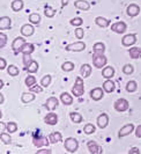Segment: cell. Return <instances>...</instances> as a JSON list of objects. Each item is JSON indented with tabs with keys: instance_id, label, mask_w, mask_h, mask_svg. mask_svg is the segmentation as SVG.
Instances as JSON below:
<instances>
[{
	"instance_id": "cell-1",
	"label": "cell",
	"mask_w": 141,
	"mask_h": 154,
	"mask_svg": "<svg viewBox=\"0 0 141 154\" xmlns=\"http://www.w3.org/2000/svg\"><path fill=\"white\" fill-rule=\"evenodd\" d=\"M72 94L76 97H80L85 94V82L81 77H78L75 79V84L72 88Z\"/></svg>"
},
{
	"instance_id": "cell-2",
	"label": "cell",
	"mask_w": 141,
	"mask_h": 154,
	"mask_svg": "<svg viewBox=\"0 0 141 154\" xmlns=\"http://www.w3.org/2000/svg\"><path fill=\"white\" fill-rule=\"evenodd\" d=\"M108 63V58L104 54H93V64L96 69H103Z\"/></svg>"
},
{
	"instance_id": "cell-3",
	"label": "cell",
	"mask_w": 141,
	"mask_h": 154,
	"mask_svg": "<svg viewBox=\"0 0 141 154\" xmlns=\"http://www.w3.org/2000/svg\"><path fill=\"white\" fill-rule=\"evenodd\" d=\"M64 146H65V149L70 153H74L76 152L79 148V141L75 138H67L64 143Z\"/></svg>"
},
{
	"instance_id": "cell-4",
	"label": "cell",
	"mask_w": 141,
	"mask_h": 154,
	"mask_svg": "<svg viewBox=\"0 0 141 154\" xmlns=\"http://www.w3.org/2000/svg\"><path fill=\"white\" fill-rule=\"evenodd\" d=\"M113 107H115L116 111H118V112H125V111H127L130 104H128V101L125 100V99H119V100L115 102Z\"/></svg>"
},
{
	"instance_id": "cell-5",
	"label": "cell",
	"mask_w": 141,
	"mask_h": 154,
	"mask_svg": "<svg viewBox=\"0 0 141 154\" xmlns=\"http://www.w3.org/2000/svg\"><path fill=\"white\" fill-rule=\"evenodd\" d=\"M49 140L50 139L47 138V137H44V136H40V137H36L35 136L32 138V144L36 147H38V148H42V147L49 146Z\"/></svg>"
},
{
	"instance_id": "cell-6",
	"label": "cell",
	"mask_w": 141,
	"mask_h": 154,
	"mask_svg": "<svg viewBox=\"0 0 141 154\" xmlns=\"http://www.w3.org/2000/svg\"><path fill=\"white\" fill-rule=\"evenodd\" d=\"M24 43H27V42H26V39H24L23 37H16V38L13 41V43H12V49H13V51H14L15 54L21 52V49H22V46L24 45Z\"/></svg>"
},
{
	"instance_id": "cell-7",
	"label": "cell",
	"mask_w": 141,
	"mask_h": 154,
	"mask_svg": "<svg viewBox=\"0 0 141 154\" xmlns=\"http://www.w3.org/2000/svg\"><path fill=\"white\" fill-rule=\"evenodd\" d=\"M86 49V44L83 42H75V43H70L66 46L67 51H75V52H80L83 51Z\"/></svg>"
},
{
	"instance_id": "cell-8",
	"label": "cell",
	"mask_w": 141,
	"mask_h": 154,
	"mask_svg": "<svg viewBox=\"0 0 141 154\" xmlns=\"http://www.w3.org/2000/svg\"><path fill=\"white\" fill-rule=\"evenodd\" d=\"M134 128H135V126H134L133 124H126V125H124V126L119 130V132H118V137H119V138H124L126 136L131 134V133L134 131Z\"/></svg>"
},
{
	"instance_id": "cell-9",
	"label": "cell",
	"mask_w": 141,
	"mask_h": 154,
	"mask_svg": "<svg viewBox=\"0 0 141 154\" xmlns=\"http://www.w3.org/2000/svg\"><path fill=\"white\" fill-rule=\"evenodd\" d=\"M126 29H127V26H126V23L123 22V21L113 23V24L111 26V30L113 31V32H117V34H124L126 31Z\"/></svg>"
},
{
	"instance_id": "cell-10",
	"label": "cell",
	"mask_w": 141,
	"mask_h": 154,
	"mask_svg": "<svg viewBox=\"0 0 141 154\" xmlns=\"http://www.w3.org/2000/svg\"><path fill=\"white\" fill-rule=\"evenodd\" d=\"M136 42V36L135 34H127L122 39V44L124 46H132Z\"/></svg>"
},
{
	"instance_id": "cell-11",
	"label": "cell",
	"mask_w": 141,
	"mask_h": 154,
	"mask_svg": "<svg viewBox=\"0 0 141 154\" xmlns=\"http://www.w3.org/2000/svg\"><path fill=\"white\" fill-rule=\"evenodd\" d=\"M58 104H59V101H58V99L57 97H55V96H51V97H49L46 100V102H45V108L47 109V110H50V111H53V110H56L57 109V107H58Z\"/></svg>"
},
{
	"instance_id": "cell-12",
	"label": "cell",
	"mask_w": 141,
	"mask_h": 154,
	"mask_svg": "<svg viewBox=\"0 0 141 154\" xmlns=\"http://www.w3.org/2000/svg\"><path fill=\"white\" fill-rule=\"evenodd\" d=\"M103 95H104V89L101 88V87H96V88L90 91V97L94 101L102 100Z\"/></svg>"
},
{
	"instance_id": "cell-13",
	"label": "cell",
	"mask_w": 141,
	"mask_h": 154,
	"mask_svg": "<svg viewBox=\"0 0 141 154\" xmlns=\"http://www.w3.org/2000/svg\"><path fill=\"white\" fill-rule=\"evenodd\" d=\"M35 32V29H34V26H32L30 23H27V24H23L21 27V35H23L24 37H29L34 35Z\"/></svg>"
},
{
	"instance_id": "cell-14",
	"label": "cell",
	"mask_w": 141,
	"mask_h": 154,
	"mask_svg": "<svg viewBox=\"0 0 141 154\" xmlns=\"http://www.w3.org/2000/svg\"><path fill=\"white\" fill-rule=\"evenodd\" d=\"M87 146H88V149H89V152L92 154L102 153V149H101L100 145H98L96 141H94V140H89V141L87 143Z\"/></svg>"
},
{
	"instance_id": "cell-15",
	"label": "cell",
	"mask_w": 141,
	"mask_h": 154,
	"mask_svg": "<svg viewBox=\"0 0 141 154\" xmlns=\"http://www.w3.org/2000/svg\"><path fill=\"white\" fill-rule=\"evenodd\" d=\"M44 122L47 124V125H56L58 123V115L56 112H49L45 117H44Z\"/></svg>"
},
{
	"instance_id": "cell-16",
	"label": "cell",
	"mask_w": 141,
	"mask_h": 154,
	"mask_svg": "<svg viewBox=\"0 0 141 154\" xmlns=\"http://www.w3.org/2000/svg\"><path fill=\"white\" fill-rule=\"evenodd\" d=\"M108 124H109V116H108V114H101L97 117V125H98V128L104 129V128L108 126Z\"/></svg>"
},
{
	"instance_id": "cell-17",
	"label": "cell",
	"mask_w": 141,
	"mask_h": 154,
	"mask_svg": "<svg viewBox=\"0 0 141 154\" xmlns=\"http://www.w3.org/2000/svg\"><path fill=\"white\" fill-rule=\"evenodd\" d=\"M126 13H127V15L131 16V17L136 16L140 13V7L136 4H131V5H128V7L126 9Z\"/></svg>"
},
{
	"instance_id": "cell-18",
	"label": "cell",
	"mask_w": 141,
	"mask_h": 154,
	"mask_svg": "<svg viewBox=\"0 0 141 154\" xmlns=\"http://www.w3.org/2000/svg\"><path fill=\"white\" fill-rule=\"evenodd\" d=\"M10 26H12L10 17L9 16H1V19H0V29H1V31L9 29Z\"/></svg>"
},
{
	"instance_id": "cell-19",
	"label": "cell",
	"mask_w": 141,
	"mask_h": 154,
	"mask_svg": "<svg viewBox=\"0 0 141 154\" xmlns=\"http://www.w3.org/2000/svg\"><path fill=\"white\" fill-rule=\"evenodd\" d=\"M103 89H104L105 93H112L116 89V85H115V82H113L112 80L108 79V80L104 81V84H103Z\"/></svg>"
},
{
	"instance_id": "cell-20",
	"label": "cell",
	"mask_w": 141,
	"mask_h": 154,
	"mask_svg": "<svg viewBox=\"0 0 141 154\" xmlns=\"http://www.w3.org/2000/svg\"><path fill=\"white\" fill-rule=\"evenodd\" d=\"M80 73H81L82 78H88L92 74V66L89 64H83L80 69Z\"/></svg>"
},
{
	"instance_id": "cell-21",
	"label": "cell",
	"mask_w": 141,
	"mask_h": 154,
	"mask_svg": "<svg viewBox=\"0 0 141 154\" xmlns=\"http://www.w3.org/2000/svg\"><path fill=\"white\" fill-rule=\"evenodd\" d=\"M74 6L78 8V9H81V11H88L90 8V5L88 1H85V0H76L74 2Z\"/></svg>"
},
{
	"instance_id": "cell-22",
	"label": "cell",
	"mask_w": 141,
	"mask_h": 154,
	"mask_svg": "<svg viewBox=\"0 0 141 154\" xmlns=\"http://www.w3.org/2000/svg\"><path fill=\"white\" fill-rule=\"evenodd\" d=\"M102 75L105 79H111L115 75V69L112 66H105L102 71Z\"/></svg>"
},
{
	"instance_id": "cell-23",
	"label": "cell",
	"mask_w": 141,
	"mask_h": 154,
	"mask_svg": "<svg viewBox=\"0 0 141 154\" xmlns=\"http://www.w3.org/2000/svg\"><path fill=\"white\" fill-rule=\"evenodd\" d=\"M49 139H50V143L57 144V143L63 141V136H62L60 132H52V133L49 136Z\"/></svg>"
},
{
	"instance_id": "cell-24",
	"label": "cell",
	"mask_w": 141,
	"mask_h": 154,
	"mask_svg": "<svg viewBox=\"0 0 141 154\" xmlns=\"http://www.w3.org/2000/svg\"><path fill=\"white\" fill-rule=\"evenodd\" d=\"M95 22H96V24H97L98 27H101V28H106V27L110 26V20L104 19L103 16H97V17L95 19Z\"/></svg>"
},
{
	"instance_id": "cell-25",
	"label": "cell",
	"mask_w": 141,
	"mask_h": 154,
	"mask_svg": "<svg viewBox=\"0 0 141 154\" xmlns=\"http://www.w3.org/2000/svg\"><path fill=\"white\" fill-rule=\"evenodd\" d=\"M128 54H130V57H131L132 59H139L141 57V48L133 46V48L130 49Z\"/></svg>"
},
{
	"instance_id": "cell-26",
	"label": "cell",
	"mask_w": 141,
	"mask_h": 154,
	"mask_svg": "<svg viewBox=\"0 0 141 154\" xmlns=\"http://www.w3.org/2000/svg\"><path fill=\"white\" fill-rule=\"evenodd\" d=\"M60 101L63 102L65 106H70L73 103V97L68 93H62L60 95Z\"/></svg>"
},
{
	"instance_id": "cell-27",
	"label": "cell",
	"mask_w": 141,
	"mask_h": 154,
	"mask_svg": "<svg viewBox=\"0 0 141 154\" xmlns=\"http://www.w3.org/2000/svg\"><path fill=\"white\" fill-rule=\"evenodd\" d=\"M35 100V94L32 92H28V93H23L22 96H21V101L23 103H29L32 101Z\"/></svg>"
},
{
	"instance_id": "cell-28",
	"label": "cell",
	"mask_w": 141,
	"mask_h": 154,
	"mask_svg": "<svg viewBox=\"0 0 141 154\" xmlns=\"http://www.w3.org/2000/svg\"><path fill=\"white\" fill-rule=\"evenodd\" d=\"M24 6V2L23 0H13L12 2V9L14 12H20Z\"/></svg>"
},
{
	"instance_id": "cell-29",
	"label": "cell",
	"mask_w": 141,
	"mask_h": 154,
	"mask_svg": "<svg viewBox=\"0 0 141 154\" xmlns=\"http://www.w3.org/2000/svg\"><path fill=\"white\" fill-rule=\"evenodd\" d=\"M94 54H104V51H105V45H104V43L102 42H97V43H95L94 44Z\"/></svg>"
},
{
	"instance_id": "cell-30",
	"label": "cell",
	"mask_w": 141,
	"mask_h": 154,
	"mask_svg": "<svg viewBox=\"0 0 141 154\" xmlns=\"http://www.w3.org/2000/svg\"><path fill=\"white\" fill-rule=\"evenodd\" d=\"M26 69H27L28 72H30V73H36V72L38 71V63L32 59V62L29 63V65L26 67Z\"/></svg>"
},
{
	"instance_id": "cell-31",
	"label": "cell",
	"mask_w": 141,
	"mask_h": 154,
	"mask_svg": "<svg viewBox=\"0 0 141 154\" xmlns=\"http://www.w3.org/2000/svg\"><path fill=\"white\" fill-rule=\"evenodd\" d=\"M34 50H35L34 44H30V43H24V45L22 46V49H21V52H22V54H32V52H34Z\"/></svg>"
},
{
	"instance_id": "cell-32",
	"label": "cell",
	"mask_w": 141,
	"mask_h": 154,
	"mask_svg": "<svg viewBox=\"0 0 141 154\" xmlns=\"http://www.w3.org/2000/svg\"><path fill=\"white\" fill-rule=\"evenodd\" d=\"M70 119H72V122L73 123H81L82 121H83V118H82V116L80 115L79 112H70Z\"/></svg>"
},
{
	"instance_id": "cell-33",
	"label": "cell",
	"mask_w": 141,
	"mask_h": 154,
	"mask_svg": "<svg viewBox=\"0 0 141 154\" xmlns=\"http://www.w3.org/2000/svg\"><path fill=\"white\" fill-rule=\"evenodd\" d=\"M136 88H138V85H136V82L134 80H131V81H128L126 84V91L128 93H134L136 91Z\"/></svg>"
},
{
	"instance_id": "cell-34",
	"label": "cell",
	"mask_w": 141,
	"mask_h": 154,
	"mask_svg": "<svg viewBox=\"0 0 141 154\" xmlns=\"http://www.w3.org/2000/svg\"><path fill=\"white\" fill-rule=\"evenodd\" d=\"M7 72L9 75H12V77H16V75H19V73H20V69L16 67L15 65H9L7 67Z\"/></svg>"
},
{
	"instance_id": "cell-35",
	"label": "cell",
	"mask_w": 141,
	"mask_h": 154,
	"mask_svg": "<svg viewBox=\"0 0 141 154\" xmlns=\"http://www.w3.org/2000/svg\"><path fill=\"white\" fill-rule=\"evenodd\" d=\"M95 130H96L95 125H93V124H90V123L86 124V125L83 126V132H85L86 134H93L95 132Z\"/></svg>"
},
{
	"instance_id": "cell-36",
	"label": "cell",
	"mask_w": 141,
	"mask_h": 154,
	"mask_svg": "<svg viewBox=\"0 0 141 154\" xmlns=\"http://www.w3.org/2000/svg\"><path fill=\"white\" fill-rule=\"evenodd\" d=\"M51 80H52V78H51L50 74L44 75V77L42 78V80H40V86L42 87H49L50 84H51Z\"/></svg>"
},
{
	"instance_id": "cell-37",
	"label": "cell",
	"mask_w": 141,
	"mask_h": 154,
	"mask_svg": "<svg viewBox=\"0 0 141 154\" xmlns=\"http://www.w3.org/2000/svg\"><path fill=\"white\" fill-rule=\"evenodd\" d=\"M29 21L32 24H38L40 22V15L37 14V13H32V14L29 15Z\"/></svg>"
},
{
	"instance_id": "cell-38",
	"label": "cell",
	"mask_w": 141,
	"mask_h": 154,
	"mask_svg": "<svg viewBox=\"0 0 141 154\" xmlns=\"http://www.w3.org/2000/svg\"><path fill=\"white\" fill-rule=\"evenodd\" d=\"M62 69H63L64 72H70V71L74 69V64L72 62H65L62 65Z\"/></svg>"
},
{
	"instance_id": "cell-39",
	"label": "cell",
	"mask_w": 141,
	"mask_h": 154,
	"mask_svg": "<svg viewBox=\"0 0 141 154\" xmlns=\"http://www.w3.org/2000/svg\"><path fill=\"white\" fill-rule=\"evenodd\" d=\"M36 85V78L34 77V75H28V77L26 78V86L27 87H32V86Z\"/></svg>"
},
{
	"instance_id": "cell-40",
	"label": "cell",
	"mask_w": 141,
	"mask_h": 154,
	"mask_svg": "<svg viewBox=\"0 0 141 154\" xmlns=\"http://www.w3.org/2000/svg\"><path fill=\"white\" fill-rule=\"evenodd\" d=\"M0 139L4 144H10L12 143V137L8 134V133H5V132H1L0 134Z\"/></svg>"
},
{
	"instance_id": "cell-41",
	"label": "cell",
	"mask_w": 141,
	"mask_h": 154,
	"mask_svg": "<svg viewBox=\"0 0 141 154\" xmlns=\"http://www.w3.org/2000/svg\"><path fill=\"white\" fill-rule=\"evenodd\" d=\"M44 14H45V16H47V17H53L56 14V9L52 7H50V6H46L45 9H44Z\"/></svg>"
},
{
	"instance_id": "cell-42",
	"label": "cell",
	"mask_w": 141,
	"mask_h": 154,
	"mask_svg": "<svg viewBox=\"0 0 141 154\" xmlns=\"http://www.w3.org/2000/svg\"><path fill=\"white\" fill-rule=\"evenodd\" d=\"M6 130H7L9 133H14V132H16V130H17V124L14 123V122H9V123H7Z\"/></svg>"
},
{
	"instance_id": "cell-43",
	"label": "cell",
	"mask_w": 141,
	"mask_h": 154,
	"mask_svg": "<svg viewBox=\"0 0 141 154\" xmlns=\"http://www.w3.org/2000/svg\"><path fill=\"white\" fill-rule=\"evenodd\" d=\"M70 22V24H72V26H74V27H80V26H82V23H83V20H82L81 17L76 16V17L72 19Z\"/></svg>"
},
{
	"instance_id": "cell-44",
	"label": "cell",
	"mask_w": 141,
	"mask_h": 154,
	"mask_svg": "<svg viewBox=\"0 0 141 154\" xmlns=\"http://www.w3.org/2000/svg\"><path fill=\"white\" fill-rule=\"evenodd\" d=\"M7 44V35H5V34H2V31L0 32V48L2 49V48H5Z\"/></svg>"
},
{
	"instance_id": "cell-45",
	"label": "cell",
	"mask_w": 141,
	"mask_h": 154,
	"mask_svg": "<svg viewBox=\"0 0 141 154\" xmlns=\"http://www.w3.org/2000/svg\"><path fill=\"white\" fill-rule=\"evenodd\" d=\"M133 71H134L133 66H132V65H130V64H126L125 66L123 67V72L125 73L126 75H130V74H132V73H133Z\"/></svg>"
},
{
	"instance_id": "cell-46",
	"label": "cell",
	"mask_w": 141,
	"mask_h": 154,
	"mask_svg": "<svg viewBox=\"0 0 141 154\" xmlns=\"http://www.w3.org/2000/svg\"><path fill=\"white\" fill-rule=\"evenodd\" d=\"M83 36H85V30L82 28H80V27H76V29H75V37L79 39H82Z\"/></svg>"
},
{
	"instance_id": "cell-47",
	"label": "cell",
	"mask_w": 141,
	"mask_h": 154,
	"mask_svg": "<svg viewBox=\"0 0 141 154\" xmlns=\"http://www.w3.org/2000/svg\"><path fill=\"white\" fill-rule=\"evenodd\" d=\"M32 54H23V65H24V69L29 65V63L32 62Z\"/></svg>"
},
{
	"instance_id": "cell-48",
	"label": "cell",
	"mask_w": 141,
	"mask_h": 154,
	"mask_svg": "<svg viewBox=\"0 0 141 154\" xmlns=\"http://www.w3.org/2000/svg\"><path fill=\"white\" fill-rule=\"evenodd\" d=\"M52 151L50 148H39L37 151V154H51Z\"/></svg>"
},
{
	"instance_id": "cell-49",
	"label": "cell",
	"mask_w": 141,
	"mask_h": 154,
	"mask_svg": "<svg viewBox=\"0 0 141 154\" xmlns=\"http://www.w3.org/2000/svg\"><path fill=\"white\" fill-rule=\"evenodd\" d=\"M29 89H30V92H35V93H40L42 91H43L42 87H39V86H37V85L32 86V87H30Z\"/></svg>"
},
{
	"instance_id": "cell-50",
	"label": "cell",
	"mask_w": 141,
	"mask_h": 154,
	"mask_svg": "<svg viewBox=\"0 0 141 154\" xmlns=\"http://www.w3.org/2000/svg\"><path fill=\"white\" fill-rule=\"evenodd\" d=\"M6 66H7V62H6V59H4V58H0V69L2 71V69H6Z\"/></svg>"
},
{
	"instance_id": "cell-51",
	"label": "cell",
	"mask_w": 141,
	"mask_h": 154,
	"mask_svg": "<svg viewBox=\"0 0 141 154\" xmlns=\"http://www.w3.org/2000/svg\"><path fill=\"white\" fill-rule=\"evenodd\" d=\"M128 153L130 154H139L140 153V149H139V148H136V147H132V148L128 151Z\"/></svg>"
},
{
	"instance_id": "cell-52",
	"label": "cell",
	"mask_w": 141,
	"mask_h": 154,
	"mask_svg": "<svg viewBox=\"0 0 141 154\" xmlns=\"http://www.w3.org/2000/svg\"><path fill=\"white\" fill-rule=\"evenodd\" d=\"M135 136L138 138H141V124L139 126H136V129H135Z\"/></svg>"
},
{
	"instance_id": "cell-53",
	"label": "cell",
	"mask_w": 141,
	"mask_h": 154,
	"mask_svg": "<svg viewBox=\"0 0 141 154\" xmlns=\"http://www.w3.org/2000/svg\"><path fill=\"white\" fill-rule=\"evenodd\" d=\"M68 2H70V0H62V6H63V8L66 7L68 5Z\"/></svg>"
},
{
	"instance_id": "cell-54",
	"label": "cell",
	"mask_w": 141,
	"mask_h": 154,
	"mask_svg": "<svg viewBox=\"0 0 141 154\" xmlns=\"http://www.w3.org/2000/svg\"><path fill=\"white\" fill-rule=\"evenodd\" d=\"M4 101H5V97H4L2 93H1V94H0V104H2V103H4Z\"/></svg>"
}]
</instances>
